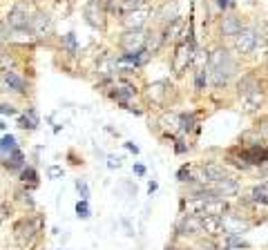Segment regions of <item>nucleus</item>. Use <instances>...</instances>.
Wrapping results in <instances>:
<instances>
[{
    "mask_svg": "<svg viewBox=\"0 0 268 250\" xmlns=\"http://www.w3.org/2000/svg\"><path fill=\"white\" fill-rule=\"evenodd\" d=\"M221 226H223V232L226 234H244L252 228V221L246 219V214L241 212H235V210H228L226 214H221Z\"/></svg>",
    "mask_w": 268,
    "mask_h": 250,
    "instance_id": "nucleus-11",
    "label": "nucleus"
},
{
    "mask_svg": "<svg viewBox=\"0 0 268 250\" xmlns=\"http://www.w3.org/2000/svg\"><path fill=\"white\" fill-rule=\"evenodd\" d=\"M123 166V159L121 157H116V154H110V157H107V168L110 170H118Z\"/></svg>",
    "mask_w": 268,
    "mask_h": 250,
    "instance_id": "nucleus-35",
    "label": "nucleus"
},
{
    "mask_svg": "<svg viewBox=\"0 0 268 250\" xmlns=\"http://www.w3.org/2000/svg\"><path fill=\"white\" fill-rule=\"evenodd\" d=\"M212 190H215V194L219 199H232V197H237V194L241 192V183H239V179H235L230 174V177H226V179H221V181H217V183H210Z\"/></svg>",
    "mask_w": 268,
    "mask_h": 250,
    "instance_id": "nucleus-16",
    "label": "nucleus"
},
{
    "mask_svg": "<svg viewBox=\"0 0 268 250\" xmlns=\"http://www.w3.org/2000/svg\"><path fill=\"white\" fill-rule=\"evenodd\" d=\"M152 16H155V9H150L146 5V7H139V9H132V12H125L118 16V25H121V29L125 32V29H148V23L152 21Z\"/></svg>",
    "mask_w": 268,
    "mask_h": 250,
    "instance_id": "nucleus-8",
    "label": "nucleus"
},
{
    "mask_svg": "<svg viewBox=\"0 0 268 250\" xmlns=\"http://www.w3.org/2000/svg\"><path fill=\"white\" fill-rule=\"evenodd\" d=\"M58 43H61V49L67 54V56H72V58L78 56V49H81V45H78V38H76V34H74V32L63 34Z\"/></svg>",
    "mask_w": 268,
    "mask_h": 250,
    "instance_id": "nucleus-24",
    "label": "nucleus"
},
{
    "mask_svg": "<svg viewBox=\"0 0 268 250\" xmlns=\"http://www.w3.org/2000/svg\"><path fill=\"white\" fill-rule=\"evenodd\" d=\"M123 146H125V150H130L132 154H139V152H141V150H139V146H134L132 141H125V143H123Z\"/></svg>",
    "mask_w": 268,
    "mask_h": 250,
    "instance_id": "nucleus-38",
    "label": "nucleus"
},
{
    "mask_svg": "<svg viewBox=\"0 0 268 250\" xmlns=\"http://www.w3.org/2000/svg\"><path fill=\"white\" fill-rule=\"evenodd\" d=\"M215 241H217V248L219 250H248L250 248V243L244 241L239 234H226L223 232L221 237L215 239Z\"/></svg>",
    "mask_w": 268,
    "mask_h": 250,
    "instance_id": "nucleus-17",
    "label": "nucleus"
},
{
    "mask_svg": "<svg viewBox=\"0 0 268 250\" xmlns=\"http://www.w3.org/2000/svg\"><path fill=\"white\" fill-rule=\"evenodd\" d=\"M215 5H217V9L223 14V12H228V9H235V3L232 0H215Z\"/></svg>",
    "mask_w": 268,
    "mask_h": 250,
    "instance_id": "nucleus-36",
    "label": "nucleus"
},
{
    "mask_svg": "<svg viewBox=\"0 0 268 250\" xmlns=\"http://www.w3.org/2000/svg\"><path fill=\"white\" fill-rule=\"evenodd\" d=\"M134 174H137V177H146V174H148V168L146 166H143V163H134Z\"/></svg>",
    "mask_w": 268,
    "mask_h": 250,
    "instance_id": "nucleus-37",
    "label": "nucleus"
},
{
    "mask_svg": "<svg viewBox=\"0 0 268 250\" xmlns=\"http://www.w3.org/2000/svg\"><path fill=\"white\" fill-rule=\"evenodd\" d=\"M38 125H41V116H38V112H36V107H34V105L25 107V112L18 114V128H21V130L34 132V130H38Z\"/></svg>",
    "mask_w": 268,
    "mask_h": 250,
    "instance_id": "nucleus-18",
    "label": "nucleus"
},
{
    "mask_svg": "<svg viewBox=\"0 0 268 250\" xmlns=\"http://www.w3.org/2000/svg\"><path fill=\"white\" fill-rule=\"evenodd\" d=\"M32 5L27 3V0H16V3L9 7L7 16H5V23L9 25V29L12 32H21V29H29V25H32Z\"/></svg>",
    "mask_w": 268,
    "mask_h": 250,
    "instance_id": "nucleus-4",
    "label": "nucleus"
},
{
    "mask_svg": "<svg viewBox=\"0 0 268 250\" xmlns=\"http://www.w3.org/2000/svg\"><path fill=\"white\" fill-rule=\"evenodd\" d=\"M0 81H3L7 94H18V96H27L32 92V81L21 72V69H9V72L0 74Z\"/></svg>",
    "mask_w": 268,
    "mask_h": 250,
    "instance_id": "nucleus-9",
    "label": "nucleus"
},
{
    "mask_svg": "<svg viewBox=\"0 0 268 250\" xmlns=\"http://www.w3.org/2000/svg\"><path fill=\"white\" fill-rule=\"evenodd\" d=\"M264 87L261 85V78H259V72L257 69H248V72H241L239 76L235 78V96L241 98L246 96V94L255 92V89Z\"/></svg>",
    "mask_w": 268,
    "mask_h": 250,
    "instance_id": "nucleus-12",
    "label": "nucleus"
},
{
    "mask_svg": "<svg viewBox=\"0 0 268 250\" xmlns=\"http://www.w3.org/2000/svg\"><path fill=\"white\" fill-rule=\"evenodd\" d=\"M21 148L18 146V139L14 137V134H5L3 139H0V159H7L12 152H16V150Z\"/></svg>",
    "mask_w": 268,
    "mask_h": 250,
    "instance_id": "nucleus-26",
    "label": "nucleus"
},
{
    "mask_svg": "<svg viewBox=\"0 0 268 250\" xmlns=\"http://www.w3.org/2000/svg\"><path fill=\"white\" fill-rule=\"evenodd\" d=\"M195 166H197V163H183V166L177 170V181L181 183V186L197 181V177H195Z\"/></svg>",
    "mask_w": 268,
    "mask_h": 250,
    "instance_id": "nucleus-27",
    "label": "nucleus"
},
{
    "mask_svg": "<svg viewBox=\"0 0 268 250\" xmlns=\"http://www.w3.org/2000/svg\"><path fill=\"white\" fill-rule=\"evenodd\" d=\"M170 89H172V85L168 81H157L148 87V96L155 103H166V96L170 94Z\"/></svg>",
    "mask_w": 268,
    "mask_h": 250,
    "instance_id": "nucleus-22",
    "label": "nucleus"
},
{
    "mask_svg": "<svg viewBox=\"0 0 268 250\" xmlns=\"http://www.w3.org/2000/svg\"><path fill=\"white\" fill-rule=\"evenodd\" d=\"M244 21H241L239 14H232V12H223L221 18L217 21V32H219V38L221 43L223 41H232V38L237 36V34L241 32V27H244Z\"/></svg>",
    "mask_w": 268,
    "mask_h": 250,
    "instance_id": "nucleus-10",
    "label": "nucleus"
},
{
    "mask_svg": "<svg viewBox=\"0 0 268 250\" xmlns=\"http://www.w3.org/2000/svg\"><path fill=\"white\" fill-rule=\"evenodd\" d=\"M166 47V41H163V32H161V27L155 29L152 27L150 32H148V45H146V52H150L152 56H157L161 49Z\"/></svg>",
    "mask_w": 268,
    "mask_h": 250,
    "instance_id": "nucleus-23",
    "label": "nucleus"
},
{
    "mask_svg": "<svg viewBox=\"0 0 268 250\" xmlns=\"http://www.w3.org/2000/svg\"><path fill=\"white\" fill-rule=\"evenodd\" d=\"M208 81L210 87L226 89L241 74V58L226 43H217L208 49Z\"/></svg>",
    "mask_w": 268,
    "mask_h": 250,
    "instance_id": "nucleus-1",
    "label": "nucleus"
},
{
    "mask_svg": "<svg viewBox=\"0 0 268 250\" xmlns=\"http://www.w3.org/2000/svg\"><path fill=\"white\" fill-rule=\"evenodd\" d=\"M148 32L150 29H125L118 34L116 47L121 54H139L148 45Z\"/></svg>",
    "mask_w": 268,
    "mask_h": 250,
    "instance_id": "nucleus-5",
    "label": "nucleus"
},
{
    "mask_svg": "<svg viewBox=\"0 0 268 250\" xmlns=\"http://www.w3.org/2000/svg\"><path fill=\"white\" fill-rule=\"evenodd\" d=\"M41 228H43V219L41 217H36V214H25V217L14 221L12 234H14V239H16L18 246L29 248L34 241H36L38 234H41Z\"/></svg>",
    "mask_w": 268,
    "mask_h": 250,
    "instance_id": "nucleus-2",
    "label": "nucleus"
},
{
    "mask_svg": "<svg viewBox=\"0 0 268 250\" xmlns=\"http://www.w3.org/2000/svg\"><path fill=\"white\" fill-rule=\"evenodd\" d=\"M0 163H3V168L7 170V172L18 174L25 166H27V157H25V152H23L21 148H18L16 152H12L7 159H0Z\"/></svg>",
    "mask_w": 268,
    "mask_h": 250,
    "instance_id": "nucleus-19",
    "label": "nucleus"
},
{
    "mask_svg": "<svg viewBox=\"0 0 268 250\" xmlns=\"http://www.w3.org/2000/svg\"><path fill=\"white\" fill-rule=\"evenodd\" d=\"M157 188H159V183L157 181H150V186H148V192H150V194L157 192Z\"/></svg>",
    "mask_w": 268,
    "mask_h": 250,
    "instance_id": "nucleus-39",
    "label": "nucleus"
},
{
    "mask_svg": "<svg viewBox=\"0 0 268 250\" xmlns=\"http://www.w3.org/2000/svg\"><path fill=\"white\" fill-rule=\"evenodd\" d=\"M179 16V3L177 0H163L161 5H159V9H155V21L159 27H166V25L175 23Z\"/></svg>",
    "mask_w": 268,
    "mask_h": 250,
    "instance_id": "nucleus-15",
    "label": "nucleus"
},
{
    "mask_svg": "<svg viewBox=\"0 0 268 250\" xmlns=\"http://www.w3.org/2000/svg\"><path fill=\"white\" fill-rule=\"evenodd\" d=\"M14 201L21 203V206L27 208V210H34V208H36V201H34L32 192H29V190H25L23 186H18V190L14 192Z\"/></svg>",
    "mask_w": 268,
    "mask_h": 250,
    "instance_id": "nucleus-28",
    "label": "nucleus"
},
{
    "mask_svg": "<svg viewBox=\"0 0 268 250\" xmlns=\"http://www.w3.org/2000/svg\"><path fill=\"white\" fill-rule=\"evenodd\" d=\"M45 174H47V179L56 181V179H63V177H65V168H63V166H47Z\"/></svg>",
    "mask_w": 268,
    "mask_h": 250,
    "instance_id": "nucleus-32",
    "label": "nucleus"
},
{
    "mask_svg": "<svg viewBox=\"0 0 268 250\" xmlns=\"http://www.w3.org/2000/svg\"><path fill=\"white\" fill-rule=\"evenodd\" d=\"M264 103H266V89L259 87V89H255V92L239 98V109L244 114H248V116H255V114H259V109L264 107Z\"/></svg>",
    "mask_w": 268,
    "mask_h": 250,
    "instance_id": "nucleus-14",
    "label": "nucleus"
},
{
    "mask_svg": "<svg viewBox=\"0 0 268 250\" xmlns=\"http://www.w3.org/2000/svg\"><path fill=\"white\" fill-rule=\"evenodd\" d=\"M266 54H268V47H266Z\"/></svg>",
    "mask_w": 268,
    "mask_h": 250,
    "instance_id": "nucleus-41",
    "label": "nucleus"
},
{
    "mask_svg": "<svg viewBox=\"0 0 268 250\" xmlns=\"http://www.w3.org/2000/svg\"><path fill=\"white\" fill-rule=\"evenodd\" d=\"M18 181H21V186L25 190H36L38 188V183H41V177H38V170L34 168V166H25L21 172H18Z\"/></svg>",
    "mask_w": 268,
    "mask_h": 250,
    "instance_id": "nucleus-21",
    "label": "nucleus"
},
{
    "mask_svg": "<svg viewBox=\"0 0 268 250\" xmlns=\"http://www.w3.org/2000/svg\"><path fill=\"white\" fill-rule=\"evenodd\" d=\"M175 232L179 234V237H203L201 217L181 212V217H179L177 223H175Z\"/></svg>",
    "mask_w": 268,
    "mask_h": 250,
    "instance_id": "nucleus-13",
    "label": "nucleus"
},
{
    "mask_svg": "<svg viewBox=\"0 0 268 250\" xmlns=\"http://www.w3.org/2000/svg\"><path fill=\"white\" fill-rule=\"evenodd\" d=\"M0 114L3 116H18L21 109H18L16 103H0Z\"/></svg>",
    "mask_w": 268,
    "mask_h": 250,
    "instance_id": "nucleus-33",
    "label": "nucleus"
},
{
    "mask_svg": "<svg viewBox=\"0 0 268 250\" xmlns=\"http://www.w3.org/2000/svg\"><path fill=\"white\" fill-rule=\"evenodd\" d=\"M7 45H12V29L5 23V18H0V47L5 49Z\"/></svg>",
    "mask_w": 268,
    "mask_h": 250,
    "instance_id": "nucleus-29",
    "label": "nucleus"
},
{
    "mask_svg": "<svg viewBox=\"0 0 268 250\" xmlns=\"http://www.w3.org/2000/svg\"><path fill=\"white\" fill-rule=\"evenodd\" d=\"M195 52L197 47L188 43H175V49H172V56H170V69L175 74V78H181L188 69L195 67Z\"/></svg>",
    "mask_w": 268,
    "mask_h": 250,
    "instance_id": "nucleus-3",
    "label": "nucleus"
},
{
    "mask_svg": "<svg viewBox=\"0 0 268 250\" xmlns=\"http://www.w3.org/2000/svg\"><path fill=\"white\" fill-rule=\"evenodd\" d=\"M29 29H32V34L36 36L38 43H41V41H49V38H54V34H56L52 14L45 12V9H34L32 25H29Z\"/></svg>",
    "mask_w": 268,
    "mask_h": 250,
    "instance_id": "nucleus-7",
    "label": "nucleus"
},
{
    "mask_svg": "<svg viewBox=\"0 0 268 250\" xmlns=\"http://www.w3.org/2000/svg\"><path fill=\"white\" fill-rule=\"evenodd\" d=\"M192 83H195V92L203 94L208 87H210V81H208V69L206 67H192Z\"/></svg>",
    "mask_w": 268,
    "mask_h": 250,
    "instance_id": "nucleus-25",
    "label": "nucleus"
},
{
    "mask_svg": "<svg viewBox=\"0 0 268 250\" xmlns=\"http://www.w3.org/2000/svg\"><path fill=\"white\" fill-rule=\"evenodd\" d=\"M76 217L78 219H89V217H92L89 201H85V199H78V201H76Z\"/></svg>",
    "mask_w": 268,
    "mask_h": 250,
    "instance_id": "nucleus-30",
    "label": "nucleus"
},
{
    "mask_svg": "<svg viewBox=\"0 0 268 250\" xmlns=\"http://www.w3.org/2000/svg\"><path fill=\"white\" fill-rule=\"evenodd\" d=\"M83 18H85V23H87L92 29H96V32L105 34V29H107V18H110V14H107V9H105V5H103V0H87V3L83 5Z\"/></svg>",
    "mask_w": 268,
    "mask_h": 250,
    "instance_id": "nucleus-6",
    "label": "nucleus"
},
{
    "mask_svg": "<svg viewBox=\"0 0 268 250\" xmlns=\"http://www.w3.org/2000/svg\"><path fill=\"white\" fill-rule=\"evenodd\" d=\"M190 143H188V139L186 137H177L175 139V152L177 154H188V152H190Z\"/></svg>",
    "mask_w": 268,
    "mask_h": 250,
    "instance_id": "nucleus-34",
    "label": "nucleus"
},
{
    "mask_svg": "<svg viewBox=\"0 0 268 250\" xmlns=\"http://www.w3.org/2000/svg\"><path fill=\"white\" fill-rule=\"evenodd\" d=\"M166 250H190V248H181V246H175V243H168Z\"/></svg>",
    "mask_w": 268,
    "mask_h": 250,
    "instance_id": "nucleus-40",
    "label": "nucleus"
},
{
    "mask_svg": "<svg viewBox=\"0 0 268 250\" xmlns=\"http://www.w3.org/2000/svg\"><path fill=\"white\" fill-rule=\"evenodd\" d=\"M201 228H203V237L217 239L223 234V226H221V217H212V214H203L201 217Z\"/></svg>",
    "mask_w": 268,
    "mask_h": 250,
    "instance_id": "nucleus-20",
    "label": "nucleus"
},
{
    "mask_svg": "<svg viewBox=\"0 0 268 250\" xmlns=\"http://www.w3.org/2000/svg\"><path fill=\"white\" fill-rule=\"evenodd\" d=\"M74 188H76L78 197H81V199H85V201H89V186H87V181H85V179H81V177H78L76 181H74Z\"/></svg>",
    "mask_w": 268,
    "mask_h": 250,
    "instance_id": "nucleus-31",
    "label": "nucleus"
}]
</instances>
